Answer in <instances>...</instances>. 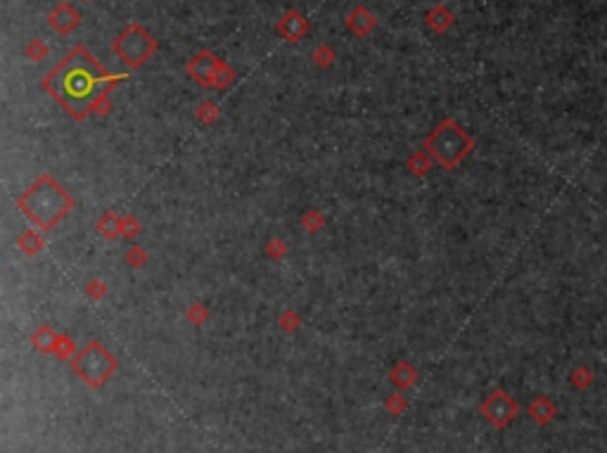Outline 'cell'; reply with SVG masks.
<instances>
[{
    "label": "cell",
    "instance_id": "obj_1",
    "mask_svg": "<svg viewBox=\"0 0 607 453\" xmlns=\"http://www.w3.org/2000/svg\"><path fill=\"white\" fill-rule=\"evenodd\" d=\"M112 76L102 69L95 57L85 48H74L57 67L45 76L43 88L62 105L74 119H85L90 112H98L100 100H105V90H100L105 83H110Z\"/></svg>",
    "mask_w": 607,
    "mask_h": 453
},
{
    "label": "cell",
    "instance_id": "obj_2",
    "mask_svg": "<svg viewBox=\"0 0 607 453\" xmlns=\"http://www.w3.org/2000/svg\"><path fill=\"white\" fill-rule=\"evenodd\" d=\"M17 209L34 223L39 231L48 233L57 228L72 214L74 197L57 183L50 173H41L29 188L17 197Z\"/></svg>",
    "mask_w": 607,
    "mask_h": 453
},
{
    "label": "cell",
    "instance_id": "obj_3",
    "mask_svg": "<svg viewBox=\"0 0 607 453\" xmlns=\"http://www.w3.org/2000/svg\"><path fill=\"white\" fill-rule=\"evenodd\" d=\"M422 147L429 152V157L446 171H453L455 167L470 157L475 150V138L467 133L455 119H444L429 136L425 138Z\"/></svg>",
    "mask_w": 607,
    "mask_h": 453
},
{
    "label": "cell",
    "instance_id": "obj_4",
    "mask_svg": "<svg viewBox=\"0 0 607 453\" xmlns=\"http://www.w3.org/2000/svg\"><path fill=\"white\" fill-rule=\"evenodd\" d=\"M72 370L76 372L79 377L88 385L90 389H100L102 385H107L112 375L119 370V361L114 359V354L107 351V346L93 339L74 356L72 361Z\"/></svg>",
    "mask_w": 607,
    "mask_h": 453
},
{
    "label": "cell",
    "instance_id": "obj_5",
    "mask_svg": "<svg viewBox=\"0 0 607 453\" xmlns=\"http://www.w3.org/2000/svg\"><path fill=\"white\" fill-rule=\"evenodd\" d=\"M112 50L116 52V57H119L121 62H126L128 67L138 69L154 55V50H157V41H154L141 24H128L126 29L114 39Z\"/></svg>",
    "mask_w": 607,
    "mask_h": 453
},
{
    "label": "cell",
    "instance_id": "obj_6",
    "mask_svg": "<svg viewBox=\"0 0 607 453\" xmlns=\"http://www.w3.org/2000/svg\"><path fill=\"white\" fill-rule=\"evenodd\" d=\"M480 413L482 418H484L488 425H493L496 430H506L508 425L517 418L519 406L506 389H493L484 401H482Z\"/></svg>",
    "mask_w": 607,
    "mask_h": 453
},
{
    "label": "cell",
    "instance_id": "obj_7",
    "mask_svg": "<svg viewBox=\"0 0 607 453\" xmlns=\"http://www.w3.org/2000/svg\"><path fill=\"white\" fill-rule=\"evenodd\" d=\"M223 62L218 60L214 52L209 50H202L197 52L195 57H192L190 62H187V74H190L192 78H195L200 86L209 88V86H216V76H218V69H221Z\"/></svg>",
    "mask_w": 607,
    "mask_h": 453
},
{
    "label": "cell",
    "instance_id": "obj_8",
    "mask_svg": "<svg viewBox=\"0 0 607 453\" xmlns=\"http://www.w3.org/2000/svg\"><path fill=\"white\" fill-rule=\"evenodd\" d=\"M306 29H309L306 17H304V14H299V12H294V10H292V12H287L280 22H278V34H280L282 39L292 41V43L302 39V36L306 34Z\"/></svg>",
    "mask_w": 607,
    "mask_h": 453
},
{
    "label": "cell",
    "instance_id": "obj_9",
    "mask_svg": "<svg viewBox=\"0 0 607 453\" xmlns=\"http://www.w3.org/2000/svg\"><path fill=\"white\" fill-rule=\"evenodd\" d=\"M79 19H81V14L67 3L57 5V8L50 12V26L60 31V34H69L74 26H79Z\"/></svg>",
    "mask_w": 607,
    "mask_h": 453
},
{
    "label": "cell",
    "instance_id": "obj_10",
    "mask_svg": "<svg viewBox=\"0 0 607 453\" xmlns=\"http://www.w3.org/2000/svg\"><path fill=\"white\" fill-rule=\"evenodd\" d=\"M347 24L356 36H368L375 26V17L368 8H353L347 17Z\"/></svg>",
    "mask_w": 607,
    "mask_h": 453
},
{
    "label": "cell",
    "instance_id": "obj_11",
    "mask_svg": "<svg viewBox=\"0 0 607 453\" xmlns=\"http://www.w3.org/2000/svg\"><path fill=\"white\" fill-rule=\"evenodd\" d=\"M555 413H557L555 403H553L548 397H539L529 403V418L534 420L536 425H548L553 418H555Z\"/></svg>",
    "mask_w": 607,
    "mask_h": 453
},
{
    "label": "cell",
    "instance_id": "obj_12",
    "mask_svg": "<svg viewBox=\"0 0 607 453\" xmlns=\"http://www.w3.org/2000/svg\"><path fill=\"white\" fill-rule=\"evenodd\" d=\"M415 380H418V370L408 364V361H399V364H394V368L389 370V382L396 389H408Z\"/></svg>",
    "mask_w": 607,
    "mask_h": 453
},
{
    "label": "cell",
    "instance_id": "obj_13",
    "mask_svg": "<svg viewBox=\"0 0 607 453\" xmlns=\"http://www.w3.org/2000/svg\"><path fill=\"white\" fill-rule=\"evenodd\" d=\"M57 337H60V333H55L50 325H41L34 333V337H31V342H34L36 349L43 351V354H55Z\"/></svg>",
    "mask_w": 607,
    "mask_h": 453
},
{
    "label": "cell",
    "instance_id": "obj_14",
    "mask_svg": "<svg viewBox=\"0 0 607 453\" xmlns=\"http://www.w3.org/2000/svg\"><path fill=\"white\" fill-rule=\"evenodd\" d=\"M432 164H434V159L429 157V152L422 147V150H415L411 157H408L406 167L413 176H427L429 169H432Z\"/></svg>",
    "mask_w": 607,
    "mask_h": 453
},
{
    "label": "cell",
    "instance_id": "obj_15",
    "mask_svg": "<svg viewBox=\"0 0 607 453\" xmlns=\"http://www.w3.org/2000/svg\"><path fill=\"white\" fill-rule=\"evenodd\" d=\"M427 24H429V29L442 34V31H446L451 24H453V14H451L444 5H437V8H432L427 12Z\"/></svg>",
    "mask_w": 607,
    "mask_h": 453
},
{
    "label": "cell",
    "instance_id": "obj_16",
    "mask_svg": "<svg viewBox=\"0 0 607 453\" xmlns=\"http://www.w3.org/2000/svg\"><path fill=\"white\" fill-rule=\"evenodd\" d=\"M98 231L102 238L107 240H114L121 235V216H116L114 211H107L102 214V218L98 221Z\"/></svg>",
    "mask_w": 607,
    "mask_h": 453
},
{
    "label": "cell",
    "instance_id": "obj_17",
    "mask_svg": "<svg viewBox=\"0 0 607 453\" xmlns=\"http://www.w3.org/2000/svg\"><path fill=\"white\" fill-rule=\"evenodd\" d=\"M17 244H19V249L24 254H29V257H34V254H39L41 249H43V238L39 235V231H34V228H29V231H24L21 233V235L17 238Z\"/></svg>",
    "mask_w": 607,
    "mask_h": 453
},
{
    "label": "cell",
    "instance_id": "obj_18",
    "mask_svg": "<svg viewBox=\"0 0 607 453\" xmlns=\"http://www.w3.org/2000/svg\"><path fill=\"white\" fill-rule=\"evenodd\" d=\"M569 380H572V385L577 389H588L590 385H593V372H590L586 366H579V368H574V370H572Z\"/></svg>",
    "mask_w": 607,
    "mask_h": 453
},
{
    "label": "cell",
    "instance_id": "obj_19",
    "mask_svg": "<svg viewBox=\"0 0 607 453\" xmlns=\"http://www.w3.org/2000/svg\"><path fill=\"white\" fill-rule=\"evenodd\" d=\"M323 223H325L323 214H320V211H316V209H309V211H306V214L302 216V226H304L309 233H318L320 228H323Z\"/></svg>",
    "mask_w": 607,
    "mask_h": 453
},
{
    "label": "cell",
    "instance_id": "obj_20",
    "mask_svg": "<svg viewBox=\"0 0 607 453\" xmlns=\"http://www.w3.org/2000/svg\"><path fill=\"white\" fill-rule=\"evenodd\" d=\"M197 119L202 121V124H214V121L218 119V107L214 103H209V100H204V103L197 107Z\"/></svg>",
    "mask_w": 607,
    "mask_h": 453
},
{
    "label": "cell",
    "instance_id": "obj_21",
    "mask_svg": "<svg viewBox=\"0 0 607 453\" xmlns=\"http://www.w3.org/2000/svg\"><path fill=\"white\" fill-rule=\"evenodd\" d=\"M74 349H76V344L72 342V337H67V335H60V337H57L55 354L60 356V359H69V356L74 354Z\"/></svg>",
    "mask_w": 607,
    "mask_h": 453
},
{
    "label": "cell",
    "instance_id": "obj_22",
    "mask_svg": "<svg viewBox=\"0 0 607 453\" xmlns=\"http://www.w3.org/2000/svg\"><path fill=\"white\" fill-rule=\"evenodd\" d=\"M384 408L389 410L391 415H401L408 408V401H406L404 397H401V394H394V397H389L384 401Z\"/></svg>",
    "mask_w": 607,
    "mask_h": 453
},
{
    "label": "cell",
    "instance_id": "obj_23",
    "mask_svg": "<svg viewBox=\"0 0 607 453\" xmlns=\"http://www.w3.org/2000/svg\"><path fill=\"white\" fill-rule=\"evenodd\" d=\"M138 233H141V223H138V218L123 216L121 218V235L133 238V235H138Z\"/></svg>",
    "mask_w": 607,
    "mask_h": 453
},
{
    "label": "cell",
    "instance_id": "obj_24",
    "mask_svg": "<svg viewBox=\"0 0 607 453\" xmlns=\"http://www.w3.org/2000/svg\"><path fill=\"white\" fill-rule=\"evenodd\" d=\"M126 261L131 266H136V268H141V266H145V261H147V254H145L141 247H133V249H128Z\"/></svg>",
    "mask_w": 607,
    "mask_h": 453
},
{
    "label": "cell",
    "instance_id": "obj_25",
    "mask_svg": "<svg viewBox=\"0 0 607 453\" xmlns=\"http://www.w3.org/2000/svg\"><path fill=\"white\" fill-rule=\"evenodd\" d=\"M187 318H190V323L202 325L204 318H207V308H204L202 304H192V306L187 308Z\"/></svg>",
    "mask_w": 607,
    "mask_h": 453
},
{
    "label": "cell",
    "instance_id": "obj_26",
    "mask_svg": "<svg viewBox=\"0 0 607 453\" xmlns=\"http://www.w3.org/2000/svg\"><path fill=\"white\" fill-rule=\"evenodd\" d=\"M285 252H287V247H285L282 240H271L266 247V254L271 259H280V257H285Z\"/></svg>",
    "mask_w": 607,
    "mask_h": 453
},
{
    "label": "cell",
    "instance_id": "obj_27",
    "mask_svg": "<svg viewBox=\"0 0 607 453\" xmlns=\"http://www.w3.org/2000/svg\"><path fill=\"white\" fill-rule=\"evenodd\" d=\"M280 328L287 330V333L297 330L299 328V316H297V313H292V311H285L280 316Z\"/></svg>",
    "mask_w": 607,
    "mask_h": 453
},
{
    "label": "cell",
    "instance_id": "obj_28",
    "mask_svg": "<svg viewBox=\"0 0 607 453\" xmlns=\"http://www.w3.org/2000/svg\"><path fill=\"white\" fill-rule=\"evenodd\" d=\"M316 65L318 67H330L332 65V52H330V48H318V50H316Z\"/></svg>",
    "mask_w": 607,
    "mask_h": 453
},
{
    "label": "cell",
    "instance_id": "obj_29",
    "mask_svg": "<svg viewBox=\"0 0 607 453\" xmlns=\"http://www.w3.org/2000/svg\"><path fill=\"white\" fill-rule=\"evenodd\" d=\"M102 292H105V287H102V282H100V280L88 282V297H95V299H100Z\"/></svg>",
    "mask_w": 607,
    "mask_h": 453
}]
</instances>
